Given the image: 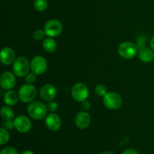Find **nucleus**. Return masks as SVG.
Wrapping results in <instances>:
<instances>
[{
  "mask_svg": "<svg viewBox=\"0 0 154 154\" xmlns=\"http://www.w3.org/2000/svg\"><path fill=\"white\" fill-rule=\"evenodd\" d=\"M14 75V74L11 72H4L0 78L1 87L6 90H10L13 89L16 84V78Z\"/></svg>",
  "mask_w": 154,
  "mask_h": 154,
  "instance_id": "nucleus-11",
  "label": "nucleus"
},
{
  "mask_svg": "<svg viewBox=\"0 0 154 154\" xmlns=\"http://www.w3.org/2000/svg\"><path fill=\"white\" fill-rule=\"evenodd\" d=\"M63 31V25L57 20H51L45 26V32L50 38H55L60 35Z\"/></svg>",
  "mask_w": 154,
  "mask_h": 154,
  "instance_id": "nucleus-7",
  "label": "nucleus"
},
{
  "mask_svg": "<svg viewBox=\"0 0 154 154\" xmlns=\"http://www.w3.org/2000/svg\"><path fill=\"white\" fill-rule=\"evenodd\" d=\"M21 154H35L32 150H25V151L23 152Z\"/></svg>",
  "mask_w": 154,
  "mask_h": 154,
  "instance_id": "nucleus-30",
  "label": "nucleus"
},
{
  "mask_svg": "<svg viewBox=\"0 0 154 154\" xmlns=\"http://www.w3.org/2000/svg\"><path fill=\"white\" fill-rule=\"evenodd\" d=\"M138 57L144 63H150L154 59V51L150 48H142L138 53Z\"/></svg>",
  "mask_w": 154,
  "mask_h": 154,
  "instance_id": "nucleus-15",
  "label": "nucleus"
},
{
  "mask_svg": "<svg viewBox=\"0 0 154 154\" xmlns=\"http://www.w3.org/2000/svg\"><path fill=\"white\" fill-rule=\"evenodd\" d=\"M31 71L36 75H42L48 69V63L46 60L42 56H36L32 60L30 63Z\"/></svg>",
  "mask_w": 154,
  "mask_h": 154,
  "instance_id": "nucleus-8",
  "label": "nucleus"
},
{
  "mask_svg": "<svg viewBox=\"0 0 154 154\" xmlns=\"http://www.w3.org/2000/svg\"><path fill=\"white\" fill-rule=\"evenodd\" d=\"M103 103L107 108L111 110H117L121 107L123 100L118 93L109 92L103 97Z\"/></svg>",
  "mask_w": 154,
  "mask_h": 154,
  "instance_id": "nucleus-5",
  "label": "nucleus"
},
{
  "mask_svg": "<svg viewBox=\"0 0 154 154\" xmlns=\"http://www.w3.org/2000/svg\"><path fill=\"white\" fill-rule=\"evenodd\" d=\"M91 121L90 115L85 111L78 113L75 117V125L80 129H84L89 126Z\"/></svg>",
  "mask_w": 154,
  "mask_h": 154,
  "instance_id": "nucleus-13",
  "label": "nucleus"
},
{
  "mask_svg": "<svg viewBox=\"0 0 154 154\" xmlns=\"http://www.w3.org/2000/svg\"><path fill=\"white\" fill-rule=\"evenodd\" d=\"M1 63L5 66L14 63L15 61V53L13 49L11 48H4L1 51V57H0Z\"/></svg>",
  "mask_w": 154,
  "mask_h": 154,
  "instance_id": "nucleus-14",
  "label": "nucleus"
},
{
  "mask_svg": "<svg viewBox=\"0 0 154 154\" xmlns=\"http://www.w3.org/2000/svg\"><path fill=\"white\" fill-rule=\"evenodd\" d=\"M18 95L21 102L24 103H30L35 99L37 96V90L32 84H24L20 88Z\"/></svg>",
  "mask_w": 154,
  "mask_h": 154,
  "instance_id": "nucleus-3",
  "label": "nucleus"
},
{
  "mask_svg": "<svg viewBox=\"0 0 154 154\" xmlns=\"http://www.w3.org/2000/svg\"><path fill=\"white\" fill-rule=\"evenodd\" d=\"M45 125L51 131L53 132L58 131L62 126L61 119L57 114L54 113L50 114L47 115L45 119Z\"/></svg>",
  "mask_w": 154,
  "mask_h": 154,
  "instance_id": "nucleus-12",
  "label": "nucleus"
},
{
  "mask_svg": "<svg viewBox=\"0 0 154 154\" xmlns=\"http://www.w3.org/2000/svg\"><path fill=\"white\" fill-rule=\"evenodd\" d=\"M48 110L47 105L42 103V102H38V101L30 102L27 108V111L30 117L36 120H42L47 117Z\"/></svg>",
  "mask_w": 154,
  "mask_h": 154,
  "instance_id": "nucleus-1",
  "label": "nucleus"
},
{
  "mask_svg": "<svg viewBox=\"0 0 154 154\" xmlns=\"http://www.w3.org/2000/svg\"><path fill=\"white\" fill-rule=\"evenodd\" d=\"M3 127L6 129H12L13 127H14V124L12 120H5L4 123H3Z\"/></svg>",
  "mask_w": 154,
  "mask_h": 154,
  "instance_id": "nucleus-26",
  "label": "nucleus"
},
{
  "mask_svg": "<svg viewBox=\"0 0 154 154\" xmlns=\"http://www.w3.org/2000/svg\"><path fill=\"white\" fill-rule=\"evenodd\" d=\"M72 96L76 102H84L89 96L88 88L83 83H77L72 89Z\"/></svg>",
  "mask_w": 154,
  "mask_h": 154,
  "instance_id": "nucleus-6",
  "label": "nucleus"
},
{
  "mask_svg": "<svg viewBox=\"0 0 154 154\" xmlns=\"http://www.w3.org/2000/svg\"><path fill=\"white\" fill-rule=\"evenodd\" d=\"M34 8L38 11H44L47 9L48 3L47 0H35Z\"/></svg>",
  "mask_w": 154,
  "mask_h": 154,
  "instance_id": "nucleus-19",
  "label": "nucleus"
},
{
  "mask_svg": "<svg viewBox=\"0 0 154 154\" xmlns=\"http://www.w3.org/2000/svg\"><path fill=\"white\" fill-rule=\"evenodd\" d=\"M36 74L34 73V72H32L31 73H29L28 75L26 76V82L27 84H32L35 82L36 79H37V76H36Z\"/></svg>",
  "mask_w": 154,
  "mask_h": 154,
  "instance_id": "nucleus-23",
  "label": "nucleus"
},
{
  "mask_svg": "<svg viewBox=\"0 0 154 154\" xmlns=\"http://www.w3.org/2000/svg\"><path fill=\"white\" fill-rule=\"evenodd\" d=\"M30 69L31 67H30L29 62L26 57H20L17 58L14 62L13 66H12L13 73L19 78L26 76L29 74Z\"/></svg>",
  "mask_w": 154,
  "mask_h": 154,
  "instance_id": "nucleus-2",
  "label": "nucleus"
},
{
  "mask_svg": "<svg viewBox=\"0 0 154 154\" xmlns=\"http://www.w3.org/2000/svg\"><path fill=\"white\" fill-rule=\"evenodd\" d=\"M0 154H18L17 150L11 147H8L2 149Z\"/></svg>",
  "mask_w": 154,
  "mask_h": 154,
  "instance_id": "nucleus-24",
  "label": "nucleus"
},
{
  "mask_svg": "<svg viewBox=\"0 0 154 154\" xmlns=\"http://www.w3.org/2000/svg\"><path fill=\"white\" fill-rule=\"evenodd\" d=\"M107 93V88L105 85L99 84L95 87V93L99 97H104Z\"/></svg>",
  "mask_w": 154,
  "mask_h": 154,
  "instance_id": "nucleus-21",
  "label": "nucleus"
},
{
  "mask_svg": "<svg viewBox=\"0 0 154 154\" xmlns=\"http://www.w3.org/2000/svg\"><path fill=\"white\" fill-rule=\"evenodd\" d=\"M101 154H115V153H113V152L111 151H105V152H102Z\"/></svg>",
  "mask_w": 154,
  "mask_h": 154,
  "instance_id": "nucleus-31",
  "label": "nucleus"
},
{
  "mask_svg": "<svg viewBox=\"0 0 154 154\" xmlns=\"http://www.w3.org/2000/svg\"><path fill=\"white\" fill-rule=\"evenodd\" d=\"M43 48L48 53H53L56 51L57 49V42L52 38H48L44 40L43 44Z\"/></svg>",
  "mask_w": 154,
  "mask_h": 154,
  "instance_id": "nucleus-17",
  "label": "nucleus"
},
{
  "mask_svg": "<svg viewBox=\"0 0 154 154\" xmlns=\"http://www.w3.org/2000/svg\"><path fill=\"white\" fill-rule=\"evenodd\" d=\"M45 35H47L45 33V30L38 29L36 30L34 32V34H33V38L35 41H42V39L45 38Z\"/></svg>",
  "mask_w": 154,
  "mask_h": 154,
  "instance_id": "nucleus-22",
  "label": "nucleus"
},
{
  "mask_svg": "<svg viewBox=\"0 0 154 154\" xmlns=\"http://www.w3.org/2000/svg\"><path fill=\"white\" fill-rule=\"evenodd\" d=\"M57 89L52 84H45L41 88L40 96L44 101L51 102L53 101L57 96Z\"/></svg>",
  "mask_w": 154,
  "mask_h": 154,
  "instance_id": "nucleus-10",
  "label": "nucleus"
},
{
  "mask_svg": "<svg viewBox=\"0 0 154 154\" xmlns=\"http://www.w3.org/2000/svg\"><path fill=\"white\" fill-rule=\"evenodd\" d=\"M19 95L14 90H8L4 96V102L8 106L16 105L19 99Z\"/></svg>",
  "mask_w": 154,
  "mask_h": 154,
  "instance_id": "nucleus-16",
  "label": "nucleus"
},
{
  "mask_svg": "<svg viewBox=\"0 0 154 154\" xmlns=\"http://www.w3.org/2000/svg\"><path fill=\"white\" fill-rule=\"evenodd\" d=\"M122 154H139V153L134 149H126Z\"/></svg>",
  "mask_w": 154,
  "mask_h": 154,
  "instance_id": "nucleus-28",
  "label": "nucleus"
},
{
  "mask_svg": "<svg viewBox=\"0 0 154 154\" xmlns=\"http://www.w3.org/2000/svg\"><path fill=\"white\" fill-rule=\"evenodd\" d=\"M82 108L84 111H88L90 108V103L88 101H84L82 102Z\"/></svg>",
  "mask_w": 154,
  "mask_h": 154,
  "instance_id": "nucleus-27",
  "label": "nucleus"
},
{
  "mask_svg": "<svg viewBox=\"0 0 154 154\" xmlns=\"http://www.w3.org/2000/svg\"><path fill=\"white\" fill-rule=\"evenodd\" d=\"M48 107V111H51V112H54V111H57V109L58 108V105L56 102L54 101H51V102H48V105H47Z\"/></svg>",
  "mask_w": 154,
  "mask_h": 154,
  "instance_id": "nucleus-25",
  "label": "nucleus"
},
{
  "mask_svg": "<svg viewBox=\"0 0 154 154\" xmlns=\"http://www.w3.org/2000/svg\"><path fill=\"white\" fill-rule=\"evenodd\" d=\"M1 116L5 120H12L14 118V113L10 107L3 106L1 108Z\"/></svg>",
  "mask_w": 154,
  "mask_h": 154,
  "instance_id": "nucleus-18",
  "label": "nucleus"
},
{
  "mask_svg": "<svg viewBox=\"0 0 154 154\" xmlns=\"http://www.w3.org/2000/svg\"><path fill=\"white\" fill-rule=\"evenodd\" d=\"M14 124L17 130L20 133H26L32 128V122L28 117L20 115L14 120Z\"/></svg>",
  "mask_w": 154,
  "mask_h": 154,
  "instance_id": "nucleus-9",
  "label": "nucleus"
},
{
  "mask_svg": "<svg viewBox=\"0 0 154 154\" xmlns=\"http://www.w3.org/2000/svg\"><path fill=\"white\" fill-rule=\"evenodd\" d=\"M10 138V135L8 132V129H5L4 127L0 128V144L2 145L6 144L9 141Z\"/></svg>",
  "mask_w": 154,
  "mask_h": 154,
  "instance_id": "nucleus-20",
  "label": "nucleus"
},
{
  "mask_svg": "<svg viewBox=\"0 0 154 154\" xmlns=\"http://www.w3.org/2000/svg\"><path fill=\"white\" fill-rule=\"evenodd\" d=\"M150 48H151V49L153 50L154 51V36L153 38H151V40H150Z\"/></svg>",
  "mask_w": 154,
  "mask_h": 154,
  "instance_id": "nucleus-29",
  "label": "nucleus"
},
{
  "mask_svg": "<svg viewBox=\"0 0 154 154\" xmlns=\"http://www.w3.org/2000/svg\"><path fill=\"white\" fill-rule=\"evenodd\" d=\"M138 53V48L134 43L130 42H124L118 47V54L125 60H131L134 58Z\"/></svg>",
  "mask_w": 154,
  "mask_h": 154,
  "instance_id": "nucleus-4",
  "label": "nucleus"
}]
</instances>
